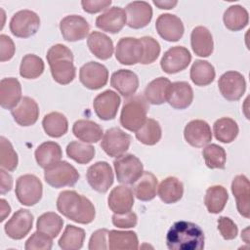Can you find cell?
Wrapping results in <instances>:
<instances>
[{
	"mask_svg": "<svg viewBox=\"0 0 250 250\" xmlns=\"http://www.w3.org/2000/svg\"><path fill=\"white\" fill-rule=\"evenodd\" d=\"M204 240L202 229L188 221L174 223L166 234L169 250H201L204 248Z\"/></svg>",
	"mask_w": 250,
	"mask_h": 250,
	"instance_id": "1",
	"label": "cell"
},
{
	"mask_svg": "<svg viewBox=\"0 0 250 250\" xmlns=\"http://www.w3.org/2000/svg\"><path fill=\"white\" fill-rule=\"evenodd\" d=\"M57 209L65 218L82 225L92 223L96 216L93 203L75 190H62L57 199Z\"/></svg>",
	"mask_w": 250,
	"mask_h": 250,
	"instance_id": "2",
	"label": "cell"
},
{
	"mask_svg": "<svg viewBox=\"0 0 250 250\" xmlns=\"http://www.w3.org/2000/svg\"><path fill=\"white\" fill-rule=\"evenodd\" d=\"M53 79L61 84L67 85L73 81L76 68L73 64V54L71 50L62 44L52 46L46 55Z\"/></svg>",
	"mask_w": 250,
	"mask_h": 250,
	"instance_id": "3",
	"label": "cell"
},
{
	"mask_svg": "<svg viewBox=\"0 0 250 250\" xmlns=\"http://www.w3.org/2000/svg\"><path fill=\"white\" fill-rule=\"evenodd\" d=\"M148 104L145 97L141 95L128 98L121 109L120 124L126 130L136 132L146 120Z\"/></svg>",
	"mask_w": 250,
	"mask_h": 250,
	"instance_id": "4",
	"label": "cell"
},
{
	"mask_svg": "<svg viewBox=\"0 0 250 250\" xmlns=\"http://www.w3.org/2000/svg\"><path fill=\"white\" fill-rule=\"evenodd\" d=\"M15 193L21 204L33 206L42 197L43 186L38 177L32 174H25L18 178Z\"/></svg>",
	"mask_w": 250,
	"mask_h": 250,
	"instance_id": "5",
	"label": "cell"
},
{
	"mask_svg": "<svg viewBox=\"0 0 250 250\" xmlns=\"http://www.w3.org/2000/svg\"><path fill=\"white\" fill-rule=\"evenodd\" d=\"M79 178L80 175L76 168L67 161H60L44 172L46 183L55 188L72 187L77 183Z\"/></svg>",
	"mask_w": 250,
	"mask_h": 250,
	"instance_id": "6",
	"label": "cell"
},
{
	"mask_svg": "<svg viewBox=\"0 0 250 250\" xmlns=\"http://www.w3.org/2000/svg\"><path fill=\"white\" fill-rule=\"evenodd\" d=\"M117 181L123 185H133L143 174L144 166L134 154H123L113 161Z\"/></svg>",
	"mask_w": 250,
	"mask_h": 250,
	"instance_id": "7",
	"label": "cell"
},
{
	"mask_svg": "<svg viewBox=\"0 0 250 250\" xmlns=\"http://www.w3.org/2000/svg\"><path fill=\"white\" fill-rule=\"evenodd\" d=\"M10 30L19 38L33 36L40 27L39 16L30 10H21L13 15L10 21Z\"/></svg>",
	"mask_w": 250,
	"mask_h": 250,
	"instance_id": "8",
	"label": "cell"
},
{
	"mask_svg": "<svg viewBox=\"0 0 250 250\" xmlns=\"http://www.w3.org/2000/svg\"><path fill=\"white\" fill-rule=\"evenodd\" d=\"M131 144V136L119 127L107 129L103 136L101 147L111 157H119L128 150Z\"/></svg>",
	"mask_w": 250,
	"mask_h": 250,
	"instance_id": "9",
	"label": "cell"
},
{
	"mask_svg": "<svg viewBox=\"0 0 250 250\" xmlns=\"http://www.w3.org/2000/svg\"><path fill=\"white\" fill-rule=\"evenodd\" d=\"M86 179L94 190L104 193L112 186L114 177L112 169L107 162L98 161L88 168Z\"/></svg>",
	"mask_w": 250,
	"mask_h": 250,
	"instance_id": "10",
	"label": "cell"
},
{
	"mask_svg": "<svg viewBox=\"0 0 250 250\" xmlns=\"http://www.w3.org/2000/svg\"><path fill=\"white\" fill-rule=\"evenodd\" d=\"M218 87L222 96L227 101L235 102L245 93L246 81L241 73L230 70L221 75L218 81Z\"/></svg>",
	"mask_w": 250,
	"mask_h": 250,
	"instance_id": "11",
	"label": "cell"
},
{
	"mask_svg": "<svg viewBox=\"0 0 250 250\" xmlns=\"http://www.w3.org/2000/svg\"><path fill=\"white\" fill-rule=\"evenodd\" d=\"M144 54L143 43L140 38L123 37L115 48L116 60L125 65H134L141 62Z\"/></svg>",
	"mask_w": 250,
	"mask_h": 250,
	"instance_id": "12",
	"label": "cell"
},
{
	"mask_svg": "<svg viewBox=\"0 0 250 250\" xmlns=\"http://www.w3.org/2000/svg\"><path fill=\"white\" fill-rule=\"evenodd\" d=\"M108 79L107 68L97 62H89L83 64L79 70V80L84 87L90 90H98L105 86Z\"/></svg>",
	"mask_w": 250,
	"mask_h": 250,
	"instance_id": "13",
	"label": "cell"
},
{
	"mask_svg": "<svg viewBox=\"0 0 250 250\" xmlns=\"http://www.w3.org/2000/svg\"><path fill=\"white\" fill-rule=\"evenodd\" d=\"M191 61L189 51L183 46H175L167 50L161 61L162 70L168 74H174L186 69Z\"/></svg>",
	"mask_w": 250,
	"mask_h": 250,
	"instance_id": "14",
	"label": "cell"
},
{
	"mask_svg": "<svg viewBox=\"0 0 250 250\" xmlns=\"http://www.w3.org/2000/svg\"><path fill=\"white\" fill-rule=\"evenodd\" d=\"M33 215L27 209H19L5 224L6 234L15 240L22 239L32 229Z\"/></svg>",
	"mask_w": 250,
	"mask_h": 250,
	"instance_id": "15",
	"label": "cell"
},
{
	"mask_svg": "<svg viewBox=\"0 0 250 250\" xmlns=\"http://www.w3.org/2000/svg\"><path fill=\"white\" fill-rule=\"evenodd\" d=\"M121 100L117 93L112 90H105L99 94L93 102V107L97 116L104 121L115 118Z\"/></svg>",
	"mask_w": 250,
	"mask_h": 250,
	"instance_id": "16",
	"label": "cell"
},
{
	"mask_svg": "<svg viewBox=\"0 0 250 250\" xmlns=\"http://www.w3.org/2000/svg\"><path fill=\"white\" fill-rule=\"evenodd\" d=\"M60 30L64 40L75 42L84 39L88 35L90 25L83 17L69 15L60 21Z\"/></svg>",
	"mask_w": 250,
	"mask_h": 250,
	"instance_id": "17",
	"label": "cell"
},
{
	"mask_svg": "<svg viewBox=\"0 0 250 250\" xmlns=\"http://www.w3.org/2000/svg\"><path fill=\"white\" fill-rule=\"evenodd\" d=\"M155 28L159 36L168 42L179 41L185 31L181 19L172 14L160 15L156 20Z\"/></svg>",
	"mask_w": 250,
	"mask_h": 250,
	"instance_id": "18",
	"label": "cell"
},
{
	"mask_svg": "<svg viewBox=\"0 0 250 250\" xmlns=\"http://www.w3.org/2000/svg\"><path fill=\"white\" fill-rule=\"evenodd\" d=\"M184 137L188 144L194 147L206 146L212 141V132L209 124L201 119L188 122L184 130Z\"/></svg>",
	"mask_w": 250,
	"mask_h": 250,
	"instance_id": "19",
	"label": "cell"
},
{
	"mask_svg": "<svg viewBox=\"0 0 250 250\" xmlns=\"http://www.w3.org/2000/svg\"><path fill=\"white\" fill-rule=\"evenodd\" d=\"M127 25L134 29L146 27L152 19V8L146 1H134L125 8Z\"/></svg>",
	"mask_w": 250,
	"mask_h": 250,
	"instance_id": "20",
	"label": "cell"
},
{
	"mask_svg": "<svg viewBox=\"0 0 250 250\" xmlns=\"http://www.w3.org/2000/svg\"><path fill=\"white\" fill-rule=\"evenodd\" d=\"M127 22L125 10L120 7L108 8L96 19V26L103 31L118 33Z\"/></svg>",
	"mask_w": 250,
	"mask_h": 250,
	"instance_id": "21",
	"label": "cell"
},
{
	"mask_svg": "<svg viewBox=\"0 0 250 250\" xmlns=\"http://www.w3.org/2000/svg\"><path fill=\"white\" fill-rule=\"evenodd\" d=\"M14 120L21 126H31L36 123L39 117V107L35 100L30 97H23L19 104L11 110Z\"/></svg>",
	"mask_w": 250,
	"mask_h": 250,
	"instance_id": "22",
	"label": "cell"
},
{
	"mask_svg": "<svg viewBox=\"0 0 250 250\" xmlns=\"http://www.w3.org/2000/svg\"><path fill=\"white\" fill-rule=\"evenodd\" d=\"M250 184L245 175H237L231 182V191L236 201L239 214L248 219L250 216Z\"/></svg>",
	"mask_w": 250,
	"mask_h": 250,
	"instance_id": "23",
	"label": "cell"
},
{
	"mask_svg": "<svg viewBox=\"0 0 250 250\" xmlns=\"http://www.w3.org/2000/svg\"><path fill=\"white\" fill-rule=\"evenodd\" d=\"M193 100V91L191 86L185 81L171 83L168 91L167 103L176 109H185L188 107Z\"/></svg>",
	"mask_w": 250,
	"mask_h": 250,
	"instance_id": "24",
	"label": "cell"
},
{
	"mask_svg": "<svg viewBox=\"0 0 250 250\" xmlns=\"http://www.w3.org/2000/svg\"><path fill=\"white\" fill-rule=\"evenodd\" d=\"M110 84L121 96L130 98L139 88V78L132 70L119 69L112 73Z\"/></svg>",
	"mask_w": 250,
	"mask_h": 250,
	"instance_id": "25",
	"label": "cell"
},
{
	"mask_svg": "<svg viewBox=\"0 0 250 250\" xmlns=\"http://www.w3.org/2000/svg\"><path fill=\"white\" fill-rule=\"evenodd\" d=\"M109 209L115 214H123L131 211L134 205L133 190L124 186L115 187L107 198Z\"/></svg>",
	"mask_w": 250,
	"mask_h": 250,
	"instance_id": "26",
	"label": "cell"
},
{
	"mask_svg": "<svg viewBox=\"0 0 250 250\" xmlns=\"http://www.w3.org/2000/svg\"><path fill=\"white\" fill-rule=\"evenodd\" d=\"M21 86L14 77L3 78L0 82V104L5 109H13L21 100Z\"/></svg>",
	"mask_w": 250,
	"mask_h": 250,
	"instance_id": "27",
	"label": "cell"
},
{
	"mask_svg": "<svg viewBox=\"0 0 250 250\" xmlns=\"http://www.w3.org/2000/svg\"><path fill=\"white\" fill-rule=\"evenodd\" d=\"M190 45L196 56L209 57L214 50L213 37L209 29L202 25L194 27L190 34Z\"/></svg>",
	"mask_w": 250,
	"mask_h": 250,
	"instance_id": "28",
	"label": "cell"
},
{
	"mask_svg": "<svg viewBox=\"0 0 250 250\" xmlns=\"http://www.w3.org/2000/svg\"><path fill=\"white\" fill-rule=\"evenodd\" d=\"M34 155L37 164L46 170L61 161L62 151L58 143L48 141L37 146Z\"/></svg>",
	"mask_w": 250,
	"mask_h": 250,
	"instance_id": "29",
	"label": "cell"
},
{
	"mask_svg": "<svg viewBox=\"0 0 250 250\" xmlns=\"http://www.w3.org/2000/svg\"><path fill=\"white\" fill-rule=\"evenodd\" d=\"M73 135L87 144H95L103 137V128L96 122L88 119H79L72 126Z\"/></svg>",
	"mask_w": 250,
	"mask_h": 250,
	"instance_id": "30",
	"label": "cell"
},
{
	"mask_svg": "<svg viewBox=\"0 0 250 250\" xmlns=\"http://www.w3.org/2000/svg\"><path fill=\"white\" fill-rule=\"evenodd\" d=\"M87 45L91 53L100 60H108L113 54V42L104 33L91 32L87 39Z\"/></svg>",
	"mask_w": 250,
	"mask_h": 250,
	"instance_id": "31",
	"label": "cell"
},
{
	"mask_svg": "<svg viewBox=\"0 0 250 250\" xmlns=\"http://www.w3.org/2000/svg\"><path fill=\"white\" fill-rule=\"evenodd\" d=\"M157 178L148 171H144L142 176L133 184L134 195L141 201H150L156 196Z\"/></svg>",
	"mask_w": 250,
	"mask_h": 250,
	"instance_id": "32",
	"label": "cell"
},
{
	"mask_svg": "<svg viewBox=\"0 0 250 250\" xmlns=\"http://www.w3.org/2000/svg\"><path fill=\"white\" fill-rule=\"evenodd\" d=\"M171 81L166 77H158L150 81L144 92L145 99L151 104H162L167 102Z\"/></svg>",
	"mask_w": 250,
	"mask_h": 250,
	"instance_id": "33",
	"label": "cell"
},
{
	"mask_svg": "<svg viewBox=\"0 0 250 250\" xmlns=\"http://www.w3.org/2000/svg\"><path fill=\"white\" fill-rule=\"evenodd\" d=\"M184 194L183 183L176 177L165 178L158 187V196L166 204L178 202Z\"/></svg>",
	"mask_w": 250,
	"mask_h": 250,
	"instance_id": "34",
	"label": "cell"
},
{
	"mask_svg": "<svg viewBox=\"0 0 250 250\" xmlns=\"http://www.w3.org/2000/svg\"><path fill=\"white\" fill-rule=\"evenodd\" d=\"M107 246L110 250L138 249L139 240L137 233L131 230H109Z\"/></svg>",
	"mask_w": 250,
	"mask_h": 250,
	"instance_id": "35",
	"label": "cell"
},
{
	"mask_svg": "<svg viewBox=\"0 0 250 250\" xmlns=\"http://www.w3.org/2000/svg\"><path fill=\"white\" fill-rule=\"evenodd\" d=\"M223 21L228 29L231 31H239L248 24L249 15L244 7L240 5H232L224 13Z\"/></svg>",
	"mask_w": 250,
	"mask_h": 250,
	"instance_id": "36",
	"label": "cell"
},
{
	"mask_svg": "<svg viewBox=\"0 0 250 250\" xmlns=\"http://www.w3.org/2000/svg\"><path fill=\"white\" fill-rule=\"evenodd\" d=\"M229 199V194L227 189L223 186H212L207 188L204 204L211 214H219L222 212Z\"/></svg>",
	"mask_w": 250,
	"mask_h": 250,
	"instance_id": "37",
	"label": "cell"
},
{
	"mask_svg": "<svg viewBox=\"0 0 250 250\" xmlns=\"http://www.w3.org/2000/svg\"><path fill=\"white\" fill-rule=\"evenodd\" d=\"M42 126L48 136L52 138H60L67 132L68 122L64 114L53 111L44 116Z\"/></svg>",
	"mask_w": 250,
	"mask_h": 250,
	"instance_id": "38",
	"label": "cell"
},
{
	"mask_svg": "<svg viewBox=\"0 0 250 250\" xmlns=\"http://www.w3.org/2000/svg\"><path fill=\"white\" fill-rule=\"evenodd\" d=\"M215 68L207 61L195 60L190 67V79L196 86H207L215 79Z\"/></svg>",
	"mask_w": 250,
	"mask_h": 250,
	"instance_id": "39",
	"label": "cell"
},
{
	"mask_svg": "<svg viewBox=\"0 0 250 250\" xmlns=\"http://www.w3.org/2000/svg\"><path fill=\"white\" fill-rule=\"evenodd\" d=\"M213 132L218 141L224 144H229L236 139L239 129L237 123L232 118L222 117L215 121Z\"/></svg>",
	"mask_w": 250,
	"mask_h": 250,
	"instance_id": "40",
	"label": "cell"
},
{
	"mask_svg": "<svg viewBox=\"0 0 250 250\" xmlns=\"http://www.w3.org/2000/svg\"><path fill=\"white\" fill-rule=\"evenodd\" d=\"M63 226V220L55 212H46L39 216L36 222V229L38 231L50 236L57 237Z\"/></svg>",
	"mask_w": 250,
	"mask_h": 250,
	"instance_id": "41",
	"label": "cell"
},
{
	"mask_svg": "<svg viewBox=\"0 0 250 250\" xmlns=\"http://www.w3.org/2000/svg\"><path fill=\"white\" fill-rule=\"evenodd\" d=\"M85 230L73 225H67L59 239V246L62 250H78L83 246Z\"/></svg>",
	"mask_w": 250,
	"mask_h": 250,
	"instance_id": "42",
	"label": "cell"
},
{
	"mask_svg": "<svg viewBox=\"0 0 250 250\" xmlns=\"http://www.w3.org/2000/svg\"><path fill=\"white\" fill-rule=\"evenodd\" d=\"M95 153V147L84 142L73 141L66 146L67 156L79 164H87L91 162Z\"/></svg>",
	"mask_w": 250,
	"mask_h": 250,
	"instance_id": "43",
	"label": "cell"
},
{
	"mask_svg": "<svg viewBox=\"0 0 250 250\" xmlns=\"http://www.w3.org/2000/svg\"><path fill=\"white\" fill-rule=\"evenodd\" d=\"M161 135L162 131L159 123L152 118L146 119L144 125L136 131L138 141L146 146L156 145L160 141Z\"/></svg>",
	"mask_w": 250,
	"mask_h": 250,
	"instance_id": "44",
	"label": "cell"
},
{
	"mask_svg": "<svg viewBox=\"0 0 250 250\" xmlns=\"http://www.w3.org/2000/svg\"><path fill=\"white\" fill-rule=\"evenodd\" d=\"M43 60L33 54L25 55L20 65V75L25 79L38 78L44 71Z\"/></svg>",
	"mask_w": 250,
	"mask_h": 250,
	"instance_id": "45",
	"label": "cell"
},
{
	"mask_svg": "<svg viewBox=\"0 0 250 250\" xmlns=\"http://www.w3.org/2000/svg\"><path fill=\"white\" fill-rule=\"evenodd\" d=\"M202 156L205 160V164L210 169H225L227 154L219 145L210 144L206 146L202 150Z\"/></svg>",
	"mask_w": 250,
	"mask_h": 250,
	"instance_id": "46",
	"label": "cell"
},
{
	"mask_svg": "<svg viewBox=\"0 0 250 250\" xmlns=\"http://www.w3.org/2000/svg\"><path fill=\"white\" fill-rule=\"evenodd\" d=\"M0 166L1 169L12 172L18 166V154L15 151L11 142L5 137L0 138Z\"/></svg>",
	"mask_w": 250,
	"mask_h": 250,
	"instance_id": "47",
	"label": "cell"
},
{
	"mask_svg": "<svg viewBox=\"0 0 250 250\" xmlns=\"http://www.w3.org/2000/svg\"><path fill=\"white\" fill-rule=\"evenodd\" d=\"M140 39L144 47V54L140 63L142 64L152 63L153 62L156 61V59L160 54V45L158 41L151 36H144Z\"/></svg>",
	"mask_w": 250,
	"mask_h": 250,
	"instance_id": "48",
	"label": "cell"
},
{
	"mask_svg": "<svg viewBox=\"0 0 250 250\" xmlns=\"http://www.w3.org/2000/svg\"><path fill=\"white\" fill-rule=\"evenodd\" d=\"M52 239L50 236L37 230L26 240L24 248L26 250H50L53 246Z\"/></svg>",
	"mask_w": 250,
	"mask_h": 250,
	"instance_id": "49",
	"label": "cell"
},
{
	"mask_svg": "<svg viewBox=\"0 0 250 250\" xmlns=\"http://www.w3.org/2000/svg\"><path fill=\"white\" fill-rule=\"evenodd\" d=\"M218 229L226 240L234 239L238 233V229L235 223L229 217L222 216L218 219Z\"/></svg>",
	"mask_w": 250,
	"mask_h": 250,
	"instance_id": "50",
	"label": "cell"
},
{
	"mask_svg": "<svg viewBox=\"0 0 250 250\" xmlns=\"http://www.w3.org/2000/svg\"><path fill=\"white\" fill-rule=\"evenodd\" d=\"M138 222L137 214L129 211L123 214H113L112 215V224L120 229H130L136 227Z\"/></svg>",
	"mask_w": 250,
	"mask_h": 250,
	"instance_id": "51",
	"label": "cell"
},
{
	"mask_svg": "<svg viewBox=\"0 0 250 250\" xmlns=\"http://www.w3.org/2000/svg\"><path fill=\"white\" fill-rule=\"evenodd\" d=\"M108 235V230L106 229H100L94 231L89 240V249L90 250H104L107 249L106 245V236Z\"/></svg>",
	"mask_w": 250,
	"mask_h": 250,
	"instance_id": "52",
	"label": "cell"
},
{
	"mask_svg": "<svg viewBox=\"0 0 250 250\" xmlns=\"http://www.w3.org/2000/svg\"><path fill=\"white\" fill-rule=\"evenodd\" d=\"M15 44L13 40L5 35L1 34L0 35V62H6L9 61L13 58L15 54Z\"/></svg>",
	"mask_w": 250,
	"mask_h": 250,
	"instance_id": "53",
	"label": "cell"
},
{
	"mask_svg": "<svg viewBox=\"0 0 250 250\" xmlns=\"http://www.w3.org/2000/svg\"><path fill=\"white\" fill-rule=\"evenodd\" d=\"M111 5L110 0H83L81 6L86 13L96 14L99 13Z\"/></svg>",
	"mask_w": 250,
	"mask_h": 250,
	"instance_id": "54",
	"label": "cell"
},
{
	"mask_svg": "<svg viewBox=\"0 0 250 250\" xmlns=\"http://www.w3.org/2000/svg\"><path fill=\"white\" fill-rule=\"evenodd\" d=\"M0 177H1L0 193L5 194V193L9 192L13 188V178L4 169L0 170Z\"/></svg>",
	"mask_w": 250,
	"mask_h": 250,
	"instance_id": "55",
	"label": "cell"
},
{
	"mask_svg": "<svg viewBox=\"0 0 250 250\" xmlns=\"http://www.w3.org/2000/svg\"><path fill=\"white\" fill-rule=\"evenodd\" d=\"M153 4L156 7H158L159 9L169 10V9H173L178 4V1H176V0H164V1L163 0H161V1L154 0Z\"/></svg>",
	"mask_w": 250,
	"mask_h": 250,
	"instance_id": "56",
	"label": "cell"
},
{
	"mask_svg": "<svg viewBox=\"0 0 250 250\" xmlns=\"http://www.w3.org/2000/svg\"><path fill=\"white\" fill-rule=\"evenodd\" d=\"M10 212H11V207L9 203L4 198H1L0 199V214H1L0 221L3 222L6 219V217L10 214Z\"/></svg>",
	"mask_w": 250,
	"mask_h": 250,
	"instance_id": "57",
	"label": "cell"
},
{
	"mask_svg": "<svg viewBox=\"0 0 250 250\" xmlns=\"http://www.w3.org/2000/svg\"><path fill=\"white\" fill-rule=\"evenodd\" d=\"M249 234H248V228H246L243 231H242V233H241V238L246 242V243H248L249 242Z\"/></svg>",
	"mask_w": 250,
	"mask_h": 250,
	"instance_id": "58",
	"label": "cell"
}]
</instances>
